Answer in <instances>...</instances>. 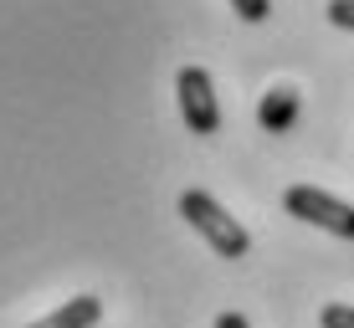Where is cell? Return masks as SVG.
Instances as JSON below:
<instances>
[{"instance_id":"1","label":"cell","mask_w":354,"mask_h":328,"mask_svg":"<svg viewBox=\"0 0 354 328\" xmlns=\"http://www.w3.org/2000/svg\"><path fill=\"white\" fill-rule=\"evenodd\" d=\"M180 215H185V221L205 236V247H211L216 257L236 262V257H247V251H252L247 226H241L216 195H205V190H185V195H180Z\"/></svg>"},{"instance_id":"2","label":"cell","mask_w":354,"mask_h":328,"mask_svg":"<svg viewBox=\"0 0 354 328\" xmlns=\"http://www.w3.org/2000/svg\"><path fill=\"white\" fill-rule=\"evenodd\" d=\"M283 211L298 215V221H308V226H319V231H328V236H339V241H354V205L334 200L319 185H288Z\"/></svg>"},{"instance_id":"3","label":"cell","mask_w":354,"mask_h":328,"mask_svg":"<svg viewBox=\"0 0 354 328\" xmlns=\"http://www.w3.org/2000/svg\"><path fill=\"white\" fill-rule=\"evenodd\" d=\"M175 98H180V118H185L190 133L211 139V133L221 128V103H216V82H211V72H205V67H180Z\"/></svg>"},{"instance_id":"4","label":"cell","mask_w":354,"mask_h":328,"mask_svg":"<svg viewBox=\"0 0 354 328\" xmlns=\"http://www.w3.org/2000/svg\"><path fill=\"white\" fill-rule=\"evenodd\" d=\"M26 328H103V298L77 293V298H67L62 308H52L46 318H36Z\"/></svg>"},{"instance_id":"5","label":"cell","mask_w":354,"mask_h":328,"mask_svg":"<svg viewBox=\"0 0 354 328\" xmlns=\"http://www.w3.org/2000/svg\"><path fill=\"white\" fill-rule=\"evenodd\" d=\"M257 124L267 133H288L292 124H298V93L292 88H272V93H262V103H257Z\"/></svg>"},{"instance_id":"6","label":"cell","mask_w":354,"mask_h":328,"mask_svg":"<svg viewBox=\"0 0 354 328\" xmlns=\"http://www.w3.org/2000/svg\"><path fill=\"white\" fill-rule=\"evenodd\" d=\"M319 328H354V308L349 302H328L319 313Z\"/></svg>"},{"instance_id":"7","label":"cell","mask_w":354,"mask_h":328,"mask_svg":"<svg viewBox=\"0 0 354 328\" xmlns=\"http://www.w3.org/2000/svg\"><path fill=\"white\" fill-rule=\"evenodd\" d=\"M231 10H236L241 21H252V26H257V21L272 16V0H231Z\"/></svg>"},{"instance_id":"8","label":"cell","mask_w":354,"mask_h":328,"mask_svg":"<svg viewBox=\"0 0 354 328\" xmlns=\"http://www.w3.org/2000/svg\"><path fill=\"white\" fill-rule=\"evenodd\" d=\"M328 21L339 31H354V0H328Z\"/></svg>"},{"instance_id":"9","label":"cell","mask_w":354,"mask_h":328,"mask_svg":"<svg viewBox=\"0 0 354 328\" xmlns=\"http://www.w3.org/2000/svg\"><path fill=\"white\" fill-rule=\"evenodd\" d=\"M216 328H252V323H247V313H221Z\"/></svg>"}]
</instances>
